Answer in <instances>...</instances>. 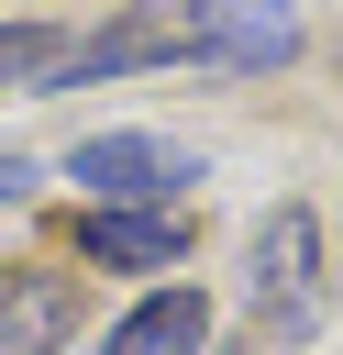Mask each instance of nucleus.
<instances>
[{
  "mask_svg": "<svg viewBox=\"0 0 343 355\" xmlns=\"http://www.w3.org/2000/svg\"><path fill=\"white\" fill-rule=\"evenodd\" d=\"M33 189H44V166H33V155H0V211H22Z\"/></svg>",
  "mask_w": 343,
  "mask_h": 355,
  "instance_id": "nucleus-8",
  "label": "nucleus"
},
{
  "mask_svg": "<svg viewBox=\"0 0 343 355\" xmlns=\"http://www.w3.org/2000/svg\"><path fill=\"white\" fill-rule=\"evenodd\" d=\"M199 344H210V300L199 288H155V300H133L111 322V355H199Z\"/></svg>",
  "mask_w": 343,
  "mask_h": 355,
  "instance_id": "nucleus-6",
  "label": "nucleus"
},
{
  "mask_svg": "<svg viewBox=\"0 0 343 355\" xmlns=\"http://www.w3.org/2000/svg\"><path fill=\"white\" fill-rule=\"evenodd\" d=\"M55 55H66V44H55L44 22H0V89H44Z\"/></svg>",
  "mask_w": 343,
  "mask_h": 355,
  "instance_id": "nucleus-7",
  "label": "nucleus"
},
{
  "mask_svg": "<svg viewBox=\"0 0 343 355\" xmlns=\"http://www.w3.org/2000/svg\"><path fill=\"white\" fill-rule=\"evenodd\" d=\"M299 55V0H188V67L266 78Z\"/></svg>",
  "mask_w": 343,
  "mask_h": 355,
  "instance_id": "nucleus-2",
  "label": "nucleus"
},
{
  "mask_svg": "<svg viewBox=\"0 0 343 355\" xmlns=\"http://www.w3.org/2000/svg\"><path fill=\"white\" fill-rule=\"evenodd\" d=\"M254 311L266 322H288V333H310L321 322V211L310 200H288V211H266L254 222Z\"/></svg>",
  "mask_w": 343,
  "mask_h": 355,
  "instance_id": "nucleus-3",
  "label": "nucleus"
},
{
  "mask_svg": "<svg viewBox=\"0 0 343 355\" xmlns=\"http://www.w3.org/2000/svg\"><path fill=\"white\" fill-rule=\"evenodd\" d=\"M77 255H100V266H177L188 255V222L177 211H89L77 222Z\"/></svg>",
  "mask_w": 343,
  "mask_h": 355,
  "instance_id": "nucleus-5",
  "label": "nucleus"
},
{
  "mask_svg": "<svg viewBox=\"0 0 343 355\" xmlns=\"http://www.w3.org/2000/svg\"><path fill=\"white\" fill-rule=\"evenodd\" d=\"M66 178L100 200V211H155V200H177L188 178H210L177 133H89L77 155H66Z\"/></svg>",
  "mask_w": 343,
  "mask_h": 355,
  "instance_id": "nucleus-1",
  "label": "nucleus"
},
{
  "mask_svg": "<svg viewBox=\"0 0 343 355\" xmlns=\"http://www.w3.org/2000/svg\"><path fill=\"white\" fill-rule=\"evenodd\" d=\"M66 333H77V288L33 277V266H0V355H55Z\"/></svg>",
  "mask_w": 343,
  "mask_h": 355,
  "instance_id": "nucleus-4",
  "label": "nucleus"
}]
</instances>
